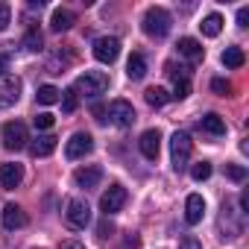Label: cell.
I'll use <instances>...</instances> for the list:
<instances>
[{
  "label": "cell",
  "instance_id": "obj_1",
  "mask_svg": "<svg viewBox=\"0 0 249 249\" xmlns=\"http://www.w3.org/2000/svg\"><path fill=\"white\" fill-rule=\"evenodd\" d=\"M170 27H173V18H170L167 9L150 6V9L144 12V33H147L150 38H164V36L170 33Z\"/></svg>",
  "mask_w": 249,
  "mask_h": 249
},
{
  "label": "cell",
  "instance_id": "obj_2",
  "mask_svg": "<svg viewBox=\"0 0 249 249\" xmlns=\"http://www.w3.org/2000/svg\"><path fill=\"white\" fill-rule=\"evenodd\" d=\"M106 120L114 123V126H120V129H126V126H132V123L138 120V114H135L129 100H111L106 106Z\"/></svg>",
  "mask_w": 249,
  "mask_h": 249
},
{
  "label": "cell",
  "instance_id": "obj_3",
  "mask_svg": "<svg viewBox=\"0 0 249 249\" xmlns=\"http://www.w3.org/2000/svg\"><path fill=\"white\" fill-rule=\"evenodd\" d=\"M76 94H85V97H100L108 91V76L103 71H85L79 79H76Z\"/></svg>",
  "mask_w": 249,
  "mask_h": 249
},
{
  "label": "cell",
  "instance_id": "obj_4",
  "mask_svg": "<svg viewBox=\"0 0 249 249\" xmlns=\"http://www.w3.org/2000/svg\"><path fill=\"white\" fill-rule=\"evenodd\" d=\"M0 138H3V147L6 150H24L30 135H27V126L21 120H6L3 129H0Z\"/></svg>",
  "mask_w": 249,
  "mask_h": 249
},
{
  "label": "cell",
  "instance_id": "obj_5",
  "mask_svg": "<svg viewBox=\"0 0 249 249\" xmlns=\"http://www.w3.org/2000/svg\"><path fill=\"white\" fill-rule=\"evenodd\" d=\"M191 150H194L191 135H188V132H173V138H170V159H173V167H176V170H185V167H188Z\"/></svg>",
  "mask_w": 249,
  "mask_h": 249
},
{
  "label": "cell",
  "instance_id": "obj_6",
  "mask_svg": "<svg viewBox=\"0 0 249 249\" xmlns=\"http://www.w3.org/2000/svg\"><path fill=\"white\" fill-rule=\"evenodd\" d=\"M123 205H126V188H123V185H111V188L100 196V211H103L106 217L117 214Z\"/></svg>",
  "mask_w": 249,
  "mask_h": 249
},
{
  "label": "cell",
  "instance_id": "obj_7",
  "mask_svg": "<svg viewBox=\"0 0 249 249\" xmlns=\"http://www.w3.org/2000/svg\"><path fill=\"white\" fill-rule=\"evenodd\" d=\"M91 150H94V138H91L88 132H73V135H71V141L65 144V156H68L71 161L85 159Z\"/></svg>",
  "mask_w": 249,
  "mask_h": 249
},
{
  "label": "cell",
  "instance_id": "obj_8",
  "mask_svg": "<svg viewBox=\"0 0 249 249\" xmlns=\"http://www.w3.org/2000/svg\"><path fill=\"white\" fill-rule=\"evenodd\" d=\"M65 220L71 229H85L91 223V208L85 199H71L68 202V211H65Z\"/></svg>",
  "mask_w": 249,
  "mask_h": 249
},
{
  "label": "cell",
  "instance_id": "obj_9",
  "mask_svg": "<svg viewBox=\"0 0 249 249\" xmlns=\"http://www.w3.org/2000/svg\"><path fill=\"white\" fill-rule=\"evenodd\" d=\"M117 56H120V41H117L114 36H103V38L94 41V59H97V62L111 65Z\"/></svg>",
  "mask_w": 249,
  "mask_h": 249
},
{
  "label": "cell",
  "instance_id": "obj_10",
  "mask_svg": "<svg viewBox=\"0 0 249 249\" xmlns=\"http://www.w3.org/2000/svg\"><path fill=\"white\" fill-rule=\"evenodd\" d=\"M21 88H24V85H21V79H18V76H12V73L0 76V108H6V106L18 103Z\"/></svg>",
  "mask_w": 249,
  "mask_h": 249
},
{
  "label": "cell",
  "instance_id": "obj_11",
  "mask_svg": "<svg viewBox=\"0 0 249 249\" xmlns=\"http://www.w3.org/2000/svg\"><path fill=\"white\" fill-rule=\"evenodd\" d=\"M138 150L147 161H156L159 153H161V132L159 129H147L141 138H138Z\"/></svg>",
  "mask_w": 249,
  "mask_h": 249
},
{
  "label": "cell",
  "instance_id": "obj_12",
  "mask_svg": "<svg viewBox=\"0 0 249 249\" xmlns=\"http://www.w3.org/2000/svg\"><path fill=\"white\" fill-rule=\"evenodd\" d=\"M24 182V167L15 164V161H6V164H0V185H3L6 191L18 188Z\"/></svg>",
  "mask_w": 249,
  "mask_h": 249
},
{
  "label": "cell",
  "instance_id": "obj_13",
  "mask_svg": "<svg viewBox=\"0 0 249 249\" xmlns=\"http://www.w3.org/2000/svg\"><path fill=\"white\" fill-rule=\"evenodd\" d=\"M100 179H103V170L97 167V164H85V167H79L76 173H73V182L79 185V188H97L100 185Z\"/></svg>",
  "mask_w": 249,
  "mask_h": 249
},
{
  "label": "cell",
  "instance_id": "obj_14",
  "mask_svg": "<svg viewBox=\"0 0 249 249\" xmlns=\"http://www.w3.org/2000/svg\"><path fill=\"white\" fill-rule=\"evenodd\" d=\"M202 217H205V199H202L199 194H191V196L185 199V223H188V226H196Z\"/></svg>",
  "mask_w": 249,
  "mask_h": 249
},
{
  "label": "cell",
  "instance_id": "obj_15",
  "mask_svg": "<svg viewBox=\"0 0 249 249\" xmlns=\"http://www.w3.org/2000/svg\"><path fill=\"white\" fill-rule=\"evenodd\" d=\"M27 226V214H24V208L21 205H15V202H9L6 208H3V229H24Z\"/></svg>",
  "mask_w": 249,
  "mask_h": 249
},
{
  "label": "cell",
  "instance_id": "obj_16",
  "mask_svg": "<svg viewBox=\"0 0 249 249\" xmlns=\"http://www.w3.org/2000/svg\"><path fill=\"white\" fill-rule=\"evenodd\" d=\"M179 56H185V59H191V62H202V56H205V47L196 41V38H179Z\"/></svg>",
  "mask_w": 249,
  "mask_h": 249
},
{
  "label": "cell",
  "instance_id": "obj_17",
  "mask_svg": "<svg viewBox=\"0 0 249 249\" xmlns=\"http://www.w3.org/2000/svg\"><path fill=\"white\" fill-rule=\"evenodd\" d=\"M199 129L202 132H208V135H214V138H220V135H226V120L220 117V114H205V117H199Z\"/></svg>",
  "mask_w": 249,
  "mask_h": 249
},
{
  "label": "cell",
  "instance_id": "obj_18",
  "mask_svg": "<svg viewBox=\"0 0 249 249\" xmlns=\"http://www.w3.org/2000/svg\"><path fill=\"white\" fill-rule=\"evenodd\" d=\"M56 141H59L56 135H38V138L30 144V153H33L36 159H47V156L56 150Z\"/></svg>",
  "mask_w": 249,
  "mask_h": 249
},
{
  "label": "cell",
  "instance_id": "obj_19",
  "mask_svg": "<svg viewBox=\"0 0 249 249\" xmlns=\"http://www.w3.org/2000/svg\"><path fill=\"white\" fill-rule=\"evenodd\" d=\"M126 76H129L132 82H141V79L147 76V59H144L141 53H132V56H129V62H126Z\"/></svg>",
  "mask_w": 249,
  "mask_h": 249
},
{
  "label": "cell",
  "instance_id": "obj_20",
  "mask_svg": "<svg viewBox=\"0 0 249 249\" xmlns=\"http://www.w3.org/2000/svg\"><path fill=\"white\" fill-rule=\"evenodd\" d=\"M73 24H76V15H73L71 9H56V12H53V18H50L53 33H65V30H71Z\"/></svg>",
  "mask_w": 249,
  "mask_h": 249
},
{
  "label": "cell",
  "instance_id": "obj_21",
  "mask_svg": "<svg viewBox=\"0 0 249 249\" xmlns=\"http://www.w3.org/2000/svg\"><path fill=\"white\" fill-rule=\"evenodd\" d=\"M220 59H223V65H226L229 71H237V68H243V62H246V56H243L240 47H226Z\"/></svg>",
  "mask_w": 249,
  "mask_h": 249
},
{
  "label": "cell",
  "instance_id": "obj_22",
  "mask_svg": "<svg viewBox=\"0 0 249 249\" xmlns=\"http://www.w3.org/2000/svg\"><path fill=\"white\" fill-rule=\"evenodd\" d=\"M199 30H202V36H205V38H217V36H220V30H223V18L214 12V15H208V18L199 24Z\"/></svg>",
  "mask_w": 249,
  "mask_h": 249
},
{
  "label": "cell",
  "instance_id": "obj_23",
  "mask_svg": "<svg viewBox=\"0 0 249 249\" xmlns=\"http://www.w3.org/2000/svg\"><path fill=\"white\" fill-rule=\"evenodd\" d=\"M24 47H27L30 53H38V50L44 47V36H41L38 27H30V30H27V36H24Z\"/></svg>",
  "mask_w": 249,
  "mask_h": 249
},
{
  "label": "cell",
  "instance_id": "obj_24",
  "mask_svg": "<svg viewBox=\"0 0 249 249\" xmlns=\"http://www.w3.org/2000/svg\"><path fill=\"white\" fill-rule=\"evenodd\" d=\"M59 97H62V91H59L56 85H41V88L36 91V100H38L41 106H53V103H59Z\"/></svg>",
  "mask_w": 249,
  "mask_h": 249
},
{
  "label": "cell",
  "instance_id": "obj_25",
  "mask_svg": "<svg viewBox=\"0 0 249 249\" xmlns=\"http://www.w3.org/2000/svg\"><path fill=\"white\" fill-rule=\"evenodd\" d=\"M144 100H147V103H150L153 108H161V106H164V103L170 100V94H167L164 88H159V85H156V88H147V94H144Z\"/></svg>",
  "mask_w": 249,
  "mask_h": 249
},
{
  "label": "cell",
  "instance_id": "obj_26",
  "mask_svg": "<svg viewBox=\"0 0 249 249\" xmlns=\"http://www.w3.org/2000/svg\"><path fill=\"white\" fill-rule=\"evenodd\" d=\"M59 103H62V111H65V114H73V111H76V106H79V94H76V88L62 91Z\"/></svg>",
  "mask_w": 249,
  "mask_h": 249
},
{
  "label": "cell",
  "instance_id": "obj_27",
  "mask_svg": "<svg viewBox=\"0 0 249 249\" xmlns=\"http://www.w3.org/2000/svg\"><path fill=\"white\" fill-rule=\"evenodd\" d=\"M211 161H196L194 167H191V176H194V182H205L208 176H211Z\"/></svg>",
  "mask_w": 249,
  "mask_h": 249
},
{
  "label": "cell",
  "instance_id": "obj_28",
  "mask_svg": "<svg viewBox=\"0 0 249 249\" xmlns=\"http://www.w3.org/2000/svg\"><path fill=\"white\" fill-rule=\"evenodd\" d=\"M226 176H229L231 182H243V179H246V167H240V164H226Z\"/></svg>",
  "mask_w": 249,
  "mask_h": 249
},
{
  "label": "cell",
  "instance_id": "obj_29",
  "mask_svg": "<svg viewBox=\"0 0 249 249\" xmlns=\"http://www.w3.org/2000/svg\"><path fill=\"white\" fill-rule=\"evenodd\" d=\"M211 91L220 94V97H226V94H231V82L229 79H211Z\"/></svg>",
  "mask_w": 249,
  "mask_h": 249
},
{
  "label": "cell",
  "instance_id": "obj_30",
  "mask_svg": "<svg viewBox=\"0 0 249 249\" xmlns=\"http://www.w3.org/2000/svg\"><path fill=\"white\" fill-rule=\"evenodd\" d=\"M33 120H36V129H50L56 117H53V114H47V111H41V114H36Z\"/></svg>",
  "mask_w": 249,
  "mask_h": 249
},
{
  "label": "cell",
  "instance_id": "obj_31",
  "mask_svg": "<svg viewBox=\"0 0 249 249\" xmlns=\"http://www.w3.org/2000/svg\"><path fill=\"white\" fill-rule=\"evenodd\" d=\"M97 234H100V237H111V234H114V223H111V220L106 217V220H103V223L97 226Z\"/></svg>",
  "mask_w": 249,
  "mask_h": 249
},
{
  "label": "cell",
  "instance_id": "obj_32",
  "mask_svg": "<svg viewBox=\"0 0 249 249\" xmlns=\"http://www.w3.org/2000/svg\"><path fill=\"white\" fill-rule=\"evenodd\" d=\"M179 249H202V243H199L194 234H185V237L179 240Z\"/></svg>",
  "mask_w": 249,
  "mask_h": 249
},
{
  "label": "cell",
  "instance_id": "obj_33",
  "mask_svg": "<svg viewBox=\"0 0 249 249\" xmlns=\"http://www.w3.org/2000/svg\"><path fill=\"white\" fill-rule=\"evenodd\" d=\"M9 18H12V9H9L6 3H0V33L9 27Z\"/></svg>",
  "mask_w": 249,
  "mask_h": 249
},
{
  "label": "cell",
  "instance_id": "obj_34",
  "mask_svg": "<svg viewBox=\"0 0 249 249\" xmlns=\"http://www.w3.org/2000/svg\"><path fill=\"white\" fill-rule=\"evenodd\" d=\"M6 71H9V56L0 53V76H6Z\"/></svg>",
  "mask_w": 249,
  "mask_h": 249
},
{
  "label": "cell",
  "instance_id": "obj_35",
  "mask_svg": "<svg viewBox=\"0 0 249 249\" xmlns=\"http://www.w3.org/2000/svg\"><path fill=\"white\" fill-rule=\"evenodd\" d=\"M123 249H138V237H135V234H129L126 240H123Z\"/></svg>",
  "mask_w": 249,
  "mask_h": 249
},
{
  "label": "cell",
  "instance_id": "obj_36",
  "mask_svg": "<svg viewBox=\"0 0 249 249\" xmlns=\"http://www.w3.org/2000/svg\"><path fill=\"white\" fill-rule=\"evenodd\" d=\"M246 21H249V9H237V24L246 27Z\"/></svg>",
  "mask_w": 249,
  "mask_h": 249
},
{
  "label": "cell",
  "instance_id": "obj_37",
  "mask_svg": "<svg viewBox=\"0 0 249 249\" xmlns=\"http://www.w3.org/2000/svg\"><path fill=\"white\" fill-rule=\"evenodd\" d=\"M94 117H97L100 123H106V106H94Z\"/></svg>",
  "mask_w": 249,
  "mask_h": 249
},
{
  "label": "cell",
  "instance_id": "obj_38",
  "mask_svg": "<svg viewBox=\"0 0 249 249\" xmlns=\"http://www.w3.org/2000/svg\"><path fill=\"white\" fill-rule=\"evenodd\" d=\"M59 249H85V246H82L79 240H65V243H62Z\"/></svg>",
  "mask_w": 249,
  "mask_h": 249
},
{
  "label": "cell",
  "instance_id": "obj_39",
  "mask_svg": "<svg viewBox=\"0 0 249 249\" xmlns=\"http://www.w3.org/2000/svg\"><path fill=\"white\" fill-rule=\"evenodd\" d=\"M240 208L249 211V194H240Z\"/></svg>",
  "mask_w": 249,
  "mask_h": 249
}]
</instances>
